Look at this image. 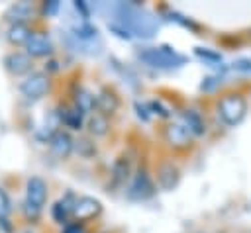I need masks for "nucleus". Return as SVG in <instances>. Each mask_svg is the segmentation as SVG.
Segmentation results:
<instances>
[{
	"label": "nucleus",
	"instance_id": "obj_5",
	"mask_svg": "<svg viewBox=\"0 0 251 233\" xmlns=\"http://www.w3.org/2000/svg\"><path fill=\"white\" fill-rule=\"evenodd\" d=\"M161 137H163V143L173 151V153H186L194 147V137L192 133L184 127V123H178V121H169L163 125V131H161Z\"/></svg>",
	"mask_w": 251,
	"mask_h": 233
},
{
	"label": "nucleus",
	"instance_id": "obj_20",
	"mask_svg": "<svg viewBox=\"0 0 251 233\" xmlns=\"http://www.w3.org/2000/svg\"><path fill=\"white\" fill-rule=\"evenodd\" d=\"M73 104L84 114V116H90L92 112H96V94H92L90 90L78 86L73 94Z\"/></svg>",
	"mask_w": 251,
	"mask_h": 233
},
{
	"label": "nucleus",
	"instance_id": "obj_13",
	"mask_svg": "<svg viewBox=\"0 0 251 233\" xmlns=\"http://www.w3.org/2000/svg\"><path fill=\"white\" fill-rule=\"evenodd\" d=\"M49 149H51V153H53L57 159L65 161V159H69V157L73 155V151H75V139H73V135H71L67 129H57V131L51 135V139H49Z\"/></svg>",
	"mask_w": 251,
	"mask_h": 233
},
{
	"label": "nucleus",
	"instance_id": "obj_30",
	"mask_svg": "<svg viewBox=\"0 0 251 233\" xmlns=\"http://www.w3.org/2000/svg\"><path fill=\"white\" fill-rule=\"evenodd\" d=\"M61 233H88V231H86V227H84L82 223H75V221H71V223H67V225L63 227Z\"/></svg>",
	"mask_w": 251,
	"mask_h": 233
},
{
	"label": "nucleus",
	"instance_id": "obj_23",
	"mask_svg": "<svg viewBox=\"0 0 251 233\" xmlns=\"http://www.w3.org/2000/svg\"><path fill=\"white\" fill-rule=\"evenodd\" d=\"M149 104V110H151V116H159V117H165V119H169L173 114H171V110L161 102V100H151V102H147Z\"/></svg>",
	"mask_w": 251,
	"mask_h": 233
},
{
	"label": "nucleus",
	"instance_id": "obj_3",
	"mask_svg": "<svg viewBox=\"0 0 251 233\" xmlns=\"http://www.w3.org/2000/svg\"><path fill=\"white\" fill-rule=\"evenodd\" d=\"M126 190H127L126 192L127 198L135 200V202H143V200H149V198L155 196L157 186H155V180H153V176H151V172H149V168L145 164H139L133 170L131 180H129Z\"/></svg>",
	"mask_w": 251,
	"mask_h": 233
},
{
	"label": "nucleus",
	"instance_id": "obj_22",
	"mask_svg": "<svg viewBox=\"0 0 251 233\" xmlns=\"http://www.w3.org/2000/svg\"><path fill=\"white\" fill-rule=\"evenodd\" d=\"M194 55H196L198 59H202L206 65H212V67H216V65L222 63V55H220L218 51H212V49L196 47V49H194Z\"/></svg>",
	"mask_w": 251,
	"mask_h": 233
},
{
	"label": "nucleus",
	"instance_id": "obj_32",
	"mask_svg": "<svg viewBox=\"0 0 251 233\" xmlns=\"http://www.w3.org/2000/svg\"><path fill=\"white\" fill-rule=\"evenodd\" d=\"M73 6H75V10H76V12H80V16H82L84 20L90 16V12H88V8H86V4H84V2H78V0H76Z\"/></svg>",
	"mask_w": 251,
	"mask_h": 233
},
{
	"label": "nucleus",
	"instance_id": "obj_9",
	"mask_svg": "<svg viewBox=\"0 0 251 233\" xmlns=\"http://www.w3.org/2000/svg\"><path fill=\"white\" fill-rule=\"evenodd\" d=\"M2 65L6 72L12 76H27L29 72H33V59L25 51H20V49L6 53Z\"/></svg>",
	"mask_w": 251,
	"mask_h": 233
},
{
	"label": "nucleus",
	"instance_id": "obj_14",
	"mask_svg": "<svg viewBox=\"0 0 251 233\" xmlns=\"http://www.w3.org/2000/svg\"><path fill=\"white\" fill-rule=\"evenodd\" d=\"M133 174V166H131V159L127 155H120L110 170V186L112 188H124L127 180H131Z\"/></svg>",
	"mask_w": 251,
	"mask_h": 233
},
{
	"label": "nucleus",
	"instance_id": "obj_8",
	"mask_svg": "<svg viewBox=\"0 0 251 233\" xmlns=\"http://www.w3.org/2000/svg\"><path fill=\"white\" fill-rule=\"evenodd\" d=\"M102 213V204L100 200L92 198V196H76L75 200V208H73V221L75 223H86L96 219Z\"/></svg>",
	"mask_w": 251,
	"mask_h": 233
},
{
	"label": "nucleus",
	"instance_id": "obj_18",
	"mask_svg": "<svg viewBox=\"0 0 251 233\" xmlns=\"http://www.w3.org/2000/svg\"><path fill=\"white\" fill-rule=\"evenodd\" d=\"M31 33H33V27L29 23H12V25H8V29H6L4 35H6V41L10 45H14V47H25L27 39L31 37Z\"/></svg>",
	"mask_w": 251,
	"mask_h": 233
},
{
	"label": "nucleus",
	"instance_id": "obj_2",
	"mask_svg": "<svg viewBox=\"0 0 251 233\" xmlns=\"http://www.w3.org/2000/svg\"><path fill=\"white\" fill-rule=\"evenodd\" d=\"M137 59L141 63H145L147 67L153 69H161V70H169V69H178L186 63V57L180 55L178 51H175L169 45H159V47H145L141 51H137Z\"/></svg>",
	"mask_w": 251,
	"mask_h": 233
},
{
	"label": "nucleus",
	"instance_id": "obj_26",
	"mask_svg": "<svg viewBox=\"0 0 251 233\" xmlns=\"http://www.w3.org/2000/svg\"><path fill=\"white\" fill-rule=\"evenodd\" d=\"M133 110H135V116H137L141 121H149V119H151V110H149V104H147V102L135 100V102H133Z\"/></svg>",
	"mask_w": 251,
	"mask_h": 233
},
{
	"label": "nucleus",
	"instance_id": "obj_11",
	"mask_svg": "<svg viewBox=\"0 0 251 233\" xmlns=\"http://www.w3.org/2000/svg\"><path fill=\"white\" fill-rule=\"evenodd\" d=\"M55 114H57L59 123L65 125V127H69V129H73V131L82 129L84 123H86V116L73 102L71 104H59L57 110H55Z\"/></svg>",
	"mask_w": 251,
	"mask_h": 233
},
{
	"label": "nucleus",
	"instance_id": "obj_27",
	"mask_svg": "<svg viewBox=\"0 0 251 233\" xmlns=\"http://www.w3.org/2000/svg\"><path fill=\"white\" fill-rule=\"evenodd\" d=\"M231 69L237 70V72H245V74H251V59L249 57H241V59H235L231 63Z\"/></svg>",
	"mask_w": 251,
	"mask_h": 233
},
{
	"label": "nucleus",
	"instance_id": "obj_6",
	"mask_svg": "<svg viewBox=\"0 0 251 233\" xmlns=\"http://www.w3.org/2000/svg\"><path fill=\"white\" fill-rule=\"evenodd\" d=\"M180 166L173 161V159H169V157H165V159H161L159 163H157V166H155V186L159 188V190H163V192H173L176 186H178V182H180Z\"/></svg>",
	"mask_w": 251,
	"mask_h": 233
},
{
	"label": "nucleus",
	"instance_id": "obj_25",
	"mask_svg": "<svg viewBox=\"0 0 251 233\" xmlns=\"http://www.w3.org/2000/svg\"><path fill=\"white\" fill-rule=\"evenodd\" d=\"M59 8H61V4H59L57 0H45V2H41L39 12H41L45 18H53V16H57Z\"/></svg>",
	"mask_w": 251,
	"mask_h": 233
},
{
	"label": "nucleus",
	"instance_id": "obj_29",
	"mask_svg": "<svg viewBox=\"0 0 251 233\" xmlns=\"http://www.w3.org/2000/svg\"><path fill=\"white\" fill-rule=\"evenodd\" d=\"M218 84H220L218 78H214V76H206V78H202V82H200V92L210 94V92H214V90L218 88Z\"/></svg>",
	"mask_w": 251,
	"mask_h": 233
},
{
	"label": "nucleus",
	"instance_id": "obj_28",
	"mask_svg": "<svg viewBox=\"0 0 251 233\" xmlns=\"http://www.w3.org/2000/svg\"><path fill=\"white\" fill-rule=\"evenodd\" d=\"M10 210H12V206H10V196H8V192L0 186V217H8Z\"/></svg>",
	"mask_w": 251,
	"mask_h": 233
},
{
	"label": "nucleus",
	"instance_id": "obj_21",
	"mask_svg": "<svg viewBox=\"0 0 251 233\" xmlns=\"http://www.w3.org/2000/svg\"><path fill=\"white\" fill-rule=\"evenodd\" d=\"M75 151L82 159H92L96 155V143L90 137H76L75 139Z\"/></svg>",
	"mask_w": 251,
	"mask_h": 233
},
{
	"label": "nucleus",
	"instance_id": "obj_19",
	"mask_svg": "<svg viewBox=\"0 0 251 233\" xmlns=\"http://www.w3.org/2000/svg\"><path fill=\"white\" fill-rule=\"evenodd\" d=\"M84 127L88 129L90 137H104V135H108L112 123H110V117L102 116L100 112H92L90 116H86Z\"/></svg>",
	"mask_w": 251,
	"mask_h": 233
},
{
	"label": "nucleus",
	"instance_id": "obj_34",
	"mask_svg": "<svg viewBox=\"0 0 251 233\" xmlns=\"http://www.w3.org/2000/svg\"><path fill=\"white\" fill-rule=\"evenodd\" d=\"M200 233H202V231H200Z\"/></svg>",
	"mask_w": 251,
	"mask_h": 233
},
{
	"label": "nucleus",
	"instance_id": "obj_24",
	"mask_svg": "<svg viewBox=\"0 0 251 233\" xmlns=\"http://www.w3.org/2000/svg\"><path fill=\"white\" fill-rule=\"evenodd\" d=\"M73 31H75V35H76L78 39H92V37L96 35V27H94V25H90L88 22H84V23L76 25Z\"/></svg>",
	"mask_w": 251,
	"mask_h": 233
},
{
	"label": "nucleus",
	"instance_id": "obj_16",
	"mask_svg": "<svg viewBox=\"0 0 251 233\" xmlns=\"http://www.w3.org/2000/svg\"><path fill=\"white\" fill-rule=\"evenodd\" d=\"M182 121H184V127L192 133V137H204L206 131H208V123H206V117L200 110L196 108H186L182 110Z\"/></svg>",
	"mask_w": 251,
	"mask_h": 233
},
{
	"label": "nucleus",
	"instance_id": "obj_12",
	"mask_svg": "<svg viewBox=\"0 0 251 233\" xmlns=\"http://www.w3.org/2000/svg\"><path fill=\"white\" fill-rule=\"evenodd\" d=\"M37 12H39V8L33 6L31 2H16V4H10L6 8L4 22L8 25H12V23H29Z\"/></svg>",
	"mask_w": 251,
	"mask_h": 233
},
{
	"label": "nucleus",
	"instance_id": "obj_10",
	"mask_svg": "<svg viewBox=\"0 0 251 233\" xmlns=\"http://www.w3.org/2000/svg\"><path fill=\"white\" fill-rule=\"evenodd\" d=\"M53 51H55V47H53L49 35L43 33V31L33 29L31 37H29L27 43H25V53H27L31 59H47V57L51 59Z\"/></svg>",
	"mask_w": 251,
	"mask_h": 233
},
{
	"label": "nucleus",
	"instance_id": "obj_7",
	"mask_svg": "<svg viewBox=\"0 0 251 233\" xmlns=\"http://www.w3.org/2000/svg\"><path fill=\"white\" fill-rule=\"evenodd\" d=\"M49 198V186L41 176H29L25 180V198L24 204L35 208V210H43Z\"/></svg>",
	"mask_w": 251,
	"mask_h": 233
},
{
	"label": "nucleus",
	"instance_id": "obj_17",
	"mask_svg": "<svg viewBox=\"0 0 251 233\" xmlns=\"http://www.w3.org/2000/svg\"><path fill=\"white\" fill-rule=\"evenodd\" d=\"M118 110H120V96L110 88H102L96 94V112H100L102 116L110 117Z\"/></svg>",
	"mask_w": 251,
	"mask_h": 233
},
{
	"label": "nucleus",
	"instance_id": "obj_31",
	"mask_svg": "<svg viewBox=\"0 0 251 233\" xmlns=\"http://www.w3.org/2000/svg\"><path fill=\"white\" fill-rule=\"evenodd\" d=\"M110 29H112V31H116V35H118V37H122V39H131V33H129V29H127L126 25L112 23V25H110Z\"/></svg>",
	"mask_w": 251,
	"mask_h": 233
},
{
	"label": "nucleus",
	"instance_id": "obj_15",
	"mask_svg": "<svg viewBox=\"0 0 251 233\" xmlns=\"http://www.w3.org/2000/svg\"><path fill=\"white\" fill-rule=\"evenodd\" d=\"M75 200H76V194L73 192H67L63 198H59L53 206H51V217L55 223L59 225H67L73 221V208H75Z\"/></svg>",
	"mask_w": 251,
	"mask_h": 233
},
{
	"label": "nucleus",
	"instance_id": "obj_1",
	"mask_svg": "<svg viewBox=\"0 0 251 233\" xmlns=\"http://www.w3.org/2000/svg\"><path fill=\"white\" fill-rule=\"evenodd\" d=\"M247 98L241 92H224L216 100V116L227 127L239 125L247 116Z\"/></svg>",
	"mask_w": 251,
	"mask_h": 233
},
{
	"label": "nucleus",
	"instance_id": "obj_4",
	"mask_svg": "<svg viewBox=\"0 0 251 233\" xmlns=\"http://www.w3.org/2000/svg\"><path fill=\"white\" fill-rule=\"evenodd\" d=\"M18 90L29 102L41 100L51 92V76L45 70H33L20 80Z\"/></svg>",
	"mask_w": 251,
	"mask_h": 233
},
{
	"label": "nucleus",
	"instance_id": "obj_33",
	"mask_svg": "<svg viewBox=\"0 0 251 233\" xmlns=\"http://www.w3.org/2000/svg\"><path fill=\"white\" fill-rule=\"evenodd\" d=\"M25 233H29V231H25Z\"/></svg>",
	"mask_w": 251,
	"mask_h": 233
}]
</instances>
